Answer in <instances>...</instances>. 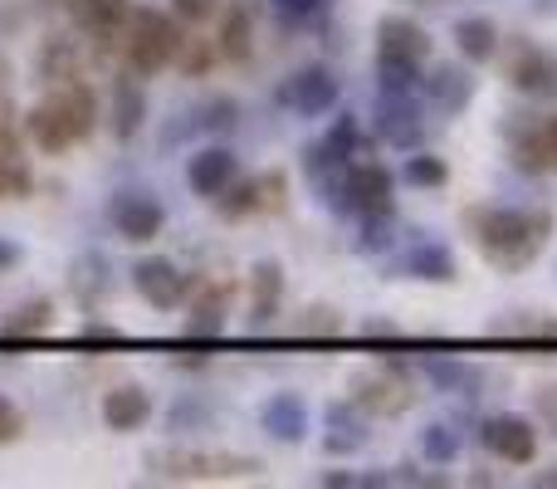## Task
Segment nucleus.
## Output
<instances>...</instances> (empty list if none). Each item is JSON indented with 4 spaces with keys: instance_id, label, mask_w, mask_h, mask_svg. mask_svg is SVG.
<instances>
[{
    "instance_id": "473e14b6",
    "label": "nucleus",
    "mask_w": 557,
    "mask_h": 489,
    "mask_svg": "<svg viewBox=\"0 0 557 489\" xmlns=\"http://www.w3.org/2000/svg\"><path fill=\"white\" fill-rule=\"evenodd\" d=\"M215 59H221V49H215V35H182L172 64L182 69L186 78H206L215 69Z\"/></svg>"
},
{
    "instance_id": "412c9836",
    "label": "nucleus",
    "mask_w": 557,
    "mask_h": 489,
    "mask_svg": "<svg viewBox=\"0 0 557 489\" xmlns=\"http://www.w3.org/2000/svg\"><path fill=\"white\" fill-rule=\"evenodd\" d=\"M308 421H313V412H308V402L298 392H274L270 402L260 406V431L270 436L278 445H298L308 436Z\"/></svg>"
},
{
    "instance_id": "5701e85b",
    "label": "nucleus",
    "mask_w": 557,
    "mask_h": 489,
    "mask_svg": "<svg viewBox=\"0 0 557 489\" xmlns=\"http://www.w3.org/2000/svg\"><path fill=\"white\" fill-rule=\"evenodd\" d=\"M103 426L108 431H117V436H127V431H143L147 421H152V392L147 387H137V382H123V387H113V392H103Z\"/></svg>"
},
{
    "instance_id": "2f4dec72",
    "label": "nucleus",
    "mask_w": 557,
    "mask_h": 489,
    "mask_svg": "<svg viewBox=\"0 0 557 489\" xmlns=\"http://www.w3.org/2000/svg\"><path fill=\"white\" fill-rule=\"evenodd\" d=\"M425 377H431L441 392H455V396H480L484 392V372L465 357H425Z\"/></svg>"
},
{
    "instance_id": "a19ab883",
    "label": "nucleus",
    "mask_w": 557,
    "mask_h": 489,
    "mask_svg": "<svg viewBox=\"0 0 557 489\" xmlns=\"http://www.w3.org/2000/svg\"><path fill=\"white\" fill-rule=\"evenodd\" d=\"M20 436H25V412H20V406L0 392V445H15Z\"/></svg>"
},
{
    "instance_id": "f257e3e1",
    "label": "nucleus",
    "mask_w": 557,
    "mask_h": 489,
    "mask_svg": "<svg viewBox=\"0 0 557 489\" xmlns=\"http://www.w3.org/2000/svg\"><path fill=\"white\" fill-rule=\"evenodd\" d=\"M465 231L484 255V265H494L499 274H523L543 259L557 221L548 206H470Z\"/></svg>"
},
{
    "instance_id": "cd10ccee",
    "label": "nucleus",
    "mask_w": 557,
    "mask_h": 489,
    "mask_svg": "<svg viewBox=\"0 0 557 489\" xmlns=\"http://www.w3.org/2000/svg\"><path fill=\"white\" fill-rule=\"evenodd\" d=\"M54 328V298H25L0 318V343H35Z\"/></svg>"
},
{
    "instance_id": "4468645a",
    "label": "nucleus",
    "mask_w": 557,
    "mask_h": 489,
    "mask_svg": "<svg viewBox=\"0 0 557 489\" xmlns=\"http://www.w3.org/2000/svg\"><path fill=\"white\" fill-rule=\"evenodd\" d=\"M480 445L504 465H533L539 461V426H533L529 416H513V412L484 416L480 421Z\"/></svg>"
},
{
    "instance_id": "7ed1b4c3",
    "label": "nucleus",
    "mask_w": 557,
    "mask_h": 489,
    "mask_svg": "<svg viewBox=\"0 0 557 489\" xmlns=\"http://www.w3.org/2000/svg\"><path fill=\"white\" fill-rule=\"evenodd\" d=\"M431 59V35L411 15L376 20V94H416Z\"/></svg>"
},
{
    "instance_id": "c03bdc74",
    "label": "nucleus",
    "mask_w": 557,
    "mask_h": 489,
    "mask_svg": "<svg viewBox=\"0 0 557 489\" xmlns=\"http://www.w3.org/2000/svg\"><path fill=\"white\" fill-rule=\"evenodd\" d=\"M25 15H29V0H0V39L15 35L25 25Z\"/></svg>"
},
{
    "instance_id": "79ce46f5",
    "label": "nucleus",
    "mask_w": 557,
    "mask_h": 489,
    "mask_svg": "<svg viewBox=\"0 0 557 489\" xmlns=\"http://www.w3.org/2000/svg\"><path fill=\"white\" fill-rule=\"evenodd\" d=\"M176 20H186V25H206V20L221 15V0H172Z\"/></svg>"
},
{
    "instance_id": "ddd939ff",
    "label": "nucleus",
    "mask_w": 557,
    "mask_h": 489,
    "mask_svg": "<svg viewBox=\"0 0 557 489\" xmlns=\"http://www.w3.org/2000/svg\"><path fill=\"white\" fill-rule=\"evenodd\" d=\"M337 98H343V84H337V74L333 69H323V64H304V69H294V74L278 84V103H284L288 113H298V118L333 113Z\"/></svg>"
},
{
    "instance_id": "ea45409f",
    "label": "nucleus",
    "mask_w": 557,
    "mask_h": 489,
    "mask_svg": "<svg viewBox=\"0 0 557 489\" xmlns=\"http://www.w3.org/2000/svg\"><path fill=\"white\" fill-rule=\"evenodd\" d=\"M392 245H396V211L367 216V221H362V235H357V249H362V255H386Z\"/></svg>"
},
{
    "instance_id": "c756f323",
    "label": "nucleus",
    "mask_w": 557,
    "mask_h": 489,
    "mask_svg": "<svg viewBox=\"0 0 557 489\" xmlns=\"http://www.w3.org/2000/svg\"><path fill=\"white\" fill-rule=\"evenodd\" d=\"M499 45H504V35H499V25H494L490 15L455 20V49H460L465 64H490V59L499 54Z\"/></svg>"
},
{
    "instance_id": "c9c22d12",
    "label": "nucleus",
    "mask_w": 557,
    "mask_h": 489,
    "mask_svg": "<svg viewBox=\"0 0 557 489\" xmlns=\"http://www.w3.org/2000/svg\"><path fill=\"white\" fill-rule=\"evenodd\" d=\"M323 147H333L337 157H347V162H352V157L367 147L362 118H357V113H337V118H333V127H327V133H323Z\"/></svg>"
},
{
    "instance_id": "49530a36",
    "label": "nucleus",
    "mask_w": 557,
    "mask_h": 489,
    "mask_svg": "<svg viewBox=\"0 0 557 489\" xmlns=\"http://www.w3.org/2000/svg\"><path fill=\"white\" fill-rule=\"evenodd\" d=\"M362 338H376V343H396V338H401V328L386 323V318H367V323H362Z\"/></svg>"
},
{
    "instance_id": "de8ad7c7",
    "label": "nucleus",
    "mask_w": 557,
    "mask_h": 489,
    "mask_svg": "<svg viewBox=\"0 0 557 489\" xmlns=\"http://www.w3.org/2000/svg\"><path fill=\"white\" fill-rule=\"evenodd\" d=\"M539 412L557 426V382H553V387H539Z\"/></svg>"
},
{
    "instance_id": "423d86ee",
    "label": "nucleus",
    "mask_w": 557,
    "mask_h": 489,
    "mask_svg": "<svg viewBox=\"0 0 557 489\" xmlns=\"http://www.w3.org/2000/svg\"><path fill=\"white\" fill-rule=\"evenodd\" d=\"M494 59L504 64V84H509L513 94L533 98V103H553L557 98V49L539 45V39H529V35H513L509 45H499Z\"/></svg>"
},
{
    "instance_id": "39448f33",
    "label": "nucleus",
    "mask_w": 557,
    "mask_h": 489,
    "mask_svg": "<svg viewBox=\"0 0 557 489\" xmlns=\"http://www.w3.org/2000/svg\"><path fill=\"white\" fill-rule=\"evenodd\" d=\"M176 45H182V29L166 10L157 5H133L127 10L123 39H117V54H123V69H133L137 78H157L162 69H172Z\"/></svg>"
},
{
    "instance_id": "f8f14e48",
    "label": "nucleus",
    "mask_w": 557,
    "mask_h": 489,
    "mask_svg": "<svg viewBox=\"0 0 557 489\" xmlns=\"http://www.w3.org/2000/svg\"><path fill=\"white\" fill-rule=\"evenodd\" d=\"M127 10L133 0H64V15L78 25V35L94 45V59L117 54V39H123Z\"/></svg>"
},
{
    "instance_id": "8fccbe9b",
    "label": "nucleus",
    "mask_w": 557,
    "mask_h": 489,
    "mask_svg": "<svg viewBox=\"0 0 557 489\" xmlns=\"http://www.w3.org/2000/svg\"><path fill=\"white\" fill-rule=\"evenodd\" d=\"M15 265H20V245L0 241V274H5V269H15Z\"/></svg>"
},
{
    "instance_id": "a18cd8bd",
    "label": "nucleus",
    "mask_w": 557,
    "mask_h": 489,
    "mask_svg": "<svg viewBox=\"0 0 557 489\" xmlns=\"http://www.w3.org/2000/svg\"><path fill=\"white\" fill-rule=\"evenodd\" d=\"M78 343H123V333H117L113 323H98V318H84V328H78Z\"/></svg>"
},
{
    "instance_id": "a878e982",
    "label": "nucleus",
    "mask_w": 557,
    "mask_h": 489,
    "mask_svg": "<svg viewBox=\"0 0 557 489\" xmlns=\"http://www.w3.org/2000/svg\"><path fill=\"white\" fill-rule=\"evenodd\" d=\"M69 294H74L84 308L103 304V298L113 294V265H108V255H98V249H84V255L69 265Z\"/></svg>"
},
{
    "instance_id": "f704fd0d",
    "label": "nucleus",
    "mask_w": 557,
    "mask_h": 489,
    "mask_svg": "<svg viewBox=\"0 0 557 489\" xmlns=\"http://www.w3.org/2000/svg\"><path fill=\"white\" fill-rule=\"evenodd\" d=\"M240 123V103H235L231 94H215V98H206L201 108H196V123H186L182 133H211V137H221V133H231V127Z\"/></svg>"
},
{
    "instance_id": "09e8293b",
    "label": "nucleus",
    "mask_w": 557,
    "mask_h": 489,
    "mask_svg": "<svg viewBox=\"0 0 557 489\" xmlns=\"http://www.w3.org/2000/svg\"><path fill=\"white\" fill-rule=\"evenodd\" d=\"M318 485H327V489H352V485H362L357 475H343V470H327V475H318Z\"/></svg>"
},
{
    "instance_id": "72a5a7b5",
    "label": "nucleus",
    "mask_w": 557,
    "mask_h": 489,
    "mask_svg": "<svg viewBox=\"0 0 557 489\" xmlns=\"http://www.w3.org/2000/svg\"><path fill=\"white\" fill-rule=\"evenodd\" d=\"M401 176H406V186H416V192H441V186L450 182V162L435 157V152H416L411 147V157L401 162Z\"/></svg>"
},
{
    "instance_id": "f3484780",
    "label": "nucleus",
    "mask_w": 557,
    "mask_h": 489,
    "mask_svg": "<svg viewBox=\"0 0 557 489\" xmlns=\"http://www.w3.org/2000/svg\"><path fill=\"white\" fill-rule=\"evenodd\" d=\"M231 298L235 284L231 279H196L191 289V314H186V338H221L225 333V318H231Z\"/></svg>"
},
{
    "instance_id": "9b49d317",
    "label": "nucleus",
    "mask_w": 557,
    "mask_h": 489,
    "mask_svg": "<svg viewBox=\"0 0 557 489\" xmlns=\"http://www.w3.org/2000/svg\"><path fill=\"white\" fill-rule=\"evenodd\" d=\"M108 225L127 245H152L166 231V206L143 186H123V192L108 196Z\"/></svg>"
},
{
    "instance_id": "bb28decb",
    "label": "nucleus",
    "mask_w": 557,
    "mask_h": 489,
    "mask_svg": "<svg viewBox=\"0 0 557 489\" xmlns=\"http://www.w3.org/2000/svg\"><path fill=\"white\" fill-rule=\"evenodd\" d=\"M284 304V269L278 259H255L250 269V328H270Z\"/></svg>"
},
{
    "instance_id": "37998d69",
    "label": "nucleus",
    "mask_w": 557,
    "mask_h": 489,
    "mask_svg": "<svg viewBox=\"0 0 557 489\" xmlns=\"http://www.w3.org/2000/svg\"><path fill=\"white\" fill-rule=\"evenodd\" d=\"M327 10V0H278V15L288 20V25H308V20H318Z\"/></svg>"
},
{
    "instance_id": "c85d7f7f",
    "label": "nucleus",
    "mask_w": 557,
    "mask_h": 489,
    "mask_svg": "<svg viewBox=\"0 0 557 489\" xmlns=\"http://www.w3.org/2000/svg\"><path fill=\"white\" fill-rule=\"evenodd\" d=\"M367 445V416L352 402H327V436L323 451L327 455H352Z\"/></svg>"
},
{
    "instance_id": "f03ea898",
    "label": "nucleus",
    "mask_w": 557,
    "mask_h": 489,
    "mask_svg": "<svg viewBox=\"0 0 557 489\" xmlns=\"http://www.w3.org/2000/svg\"><path fill=\"white\" fill-rule=\"evenodd\" d=\"M94 127H98V94L88 78H69V84L45 88V98L25 113V137L45 157H64L69 147L88 143Z\"/></svg>"
},
{
    "instance_id": "7c9ffc66",
    "label": "nucleus",
    "mask_w": 557,
    "mask_h": 489,
    "mask_svg": "<svg viewBox=\"0 0 557 489\" xmlns=\"http://www.w3.org/2000/svg\"><path fill=\"white\" fill-rule=\"evenodd\" d=\"M490 333L494 338H509V343L543 347V343H557V318L539 314V308H519V314H504L499 323H490Z\"/></svg>"
},
{
    "instance_id": "aec40b11",
    "label": "nucleus",
    "mask_w": 557,
    "mask_h": 489,
    "mask_svg": "<svg viewBox=\"0 0 557 489\" xmlns=\"http://www.w3.org/2000/svg\"><path fill=\"white\" fill-rule=\"evenodd\" d=\"M215 49L225 64H250L255 54V5L250 0H231L215 15Z\"/></svg>"
},
{
    "instance_id": "b1692460",
    "label": "nucleus",
    "mask_w": 557,
    "mask_h": 489,
    "mask_svg": "<svg viewBox=\"0 0 557 489\" xmlns=\"http://www.w3.org/2000/svg\"><path fill=\"white\" fill-rule=\"evenodd\" d=\"M421 84H425V98H431L445 118H460L465 108L474 103V74L465 64H435L431 78H421Z\"/></svg>"
},
{
    "instance_id": "6ab92c4d",
    "label": "nucleus",
    "mask_w": 557,
    "mask_h": 489,
    "mask_svg": "<svg viewBox=\"0 0 557 489\" xmlns=\"http://www.w3.org/2000/svg\"><path fill=\"white\" fill-rule=\"evenodd\" d=\"M235 176H240V157H235L225 143L201 147V152L186 162V186H191L201 201H215V196H221Z\"/></svg>"
},
{
    "instance_id": "4c0bfd02",
    "label": "nucleus",
    "mask_w": 557,
    "mask_h": 489,
    "mask_svg": "<svg viewBox=\"0 0 557 489\" xmlns=\"http://www.w3.org/2000/svg\"><path fill=\"white\" fill-rule=\"evenodd\" d=\"M421 455L431 465H450L455 455H460V431H455V426H445V421H431L421 431Z\"/></svg>"
},
{
    "instance_id": "1a4fd4ad",
    "label": "nucleus",
    "mask_w": 557,
    "mask_h": 489,
    "mask_svg": "<svg viewBox=\"0 0 557 489\" xmlns=\"http://www.w3.org/2000/svg\"><path fill=\"white\" fill-rule=\"evenodd\" d=\"M337 211L357 216V221L396 211V176L382 162H347L343 182H337Z\"/></svg>"
},
{
    "instance_id": "dca6fc26",
    "label": "nucleus",
    "mask_w": 557,
    "mask_h": 489,
    "mask_svg": "<svg viewBox=\"0 0 557 489\" xmlns=\"http://www.w3.org/2000/svg\"><path fill=\"white\" fill-rule=\"evenodd\" d=\"M147 123V88L133 69H117L113 84H108V127H113L117 143H133Z\"/></svg>"
},
{
    "instance_id": "20e7f679",
    "label": "nucleus",
    "mask_w": 557,
    "mask_h": 489,
    "mask_svg": "<svg viewBox=\"0 0 557 489\" xmlns=\"http://www.w3.org/2000/svg\"><path fill=\"white\" fill-rule=\"evenodd\" d=\"M260 470H264L260 455H235V451H182V445H157V451H147V475L162 485L255 480Z\"/></svg>"
},
{
    "instance_id": "4be33fe9",
    "label": "nucleus",
    "mask_w": 557,
    "mask_h": 489,
    "mask_svg": "<svg viewBox=\"0 0 557 489\" xmlns=\"http://www.w3.org/2000/svg\"><path fill=\"white\" fill-rule=\"evenodd\" d=\"M69 78H84V49L74 35H45L35 49V84L54 88Z\"/></svg>"
},
{
    "instance_id": "9d476101",
    "label": "nucleus",
    "mask_w": 557,
    "mask_h": 489,
    "mask_svg": "<svg viewBox=\"0 0 557 489\" xmlns=\"http://www.w3.org/2000/svg\"><path fill=\"white\" fill-rule=\"evenodd\" d=\"M288 196V176L284 172H255V176H235L221 196H215V216L231 225L250 221V216H274L284 211Z\"/></svg>"
},
{
    "instance_id": "603ef678",
    "label": "nucleus",
    "mask_w": 557,
    "mask_h": 489,
    "mask_svg": "<svg viewBox=\"0 0 557 489\" xmlns=\"http://www.w3.org/2000/svg\"><path fill=\"white\" fill-rule=\"evenodd\" d=\"M10 78H15V74H10V59L0 54V103H5V98H10Z\"/></svg>"
},
{
    "instance_id": "0eeeda50",
    "label": "nucleus",
    "mask_w": 557,
    "mask_h": 489,
    "mask_svg": "<svg viewBox=\"0 0 557 489\" xmlns=\"http://www.w3.org/2000/svg\"><path fill=\"white\" fill-rule=\"evenodd\" d=\"M347 402H352L362 416H372V421H392V416H406V412L416 406L411 367L382 363L376 372H352V382H347Z\"/></svg>"
},
{
    "instance_id": "e433bc0d",
    "label": "nucleus",
    "mask_w": 557,
    "mask_h": 489,
    "mask_svg": "<svg viewBox=\"0 0 557 489\" xmlns=\"http://www.w3.org/2000/svg\"><path fill=\"white\" fill-rule=\"evenodd\" d=\"M343 333V314L337 308H327V304H308L304 314L294 318V338H337Z\"/></svg>"
},
{
    "instance_id": "393cba45",
    "label": "nucleus",
    "mask_w": 557,
    "mask_h": 489,
    "mask_svg": "<svg viewBox=\"0 0 557 489\" xmlns=\"http://www.w3.org/2000/svg\"><path fill=\"white\" fill-rule=\"evenodd\" d=\"M396 274H411V279H421V284H455V279H460V265H455L450 245H441V241H416V245L401 255Z\"/></svg>"
},
{
    "instance_id": "3c124183",
    "label": "nucleus",
    "mask_w": 557,
    "mask_h": 489,
    "mask_svg": "<svg viewBox=\"0 0 557 489\" xmlns=\"http://www.w3.org/2000/svg\"><path fill=\"white\" fill-rule=\"evenodd\" d=\"M29 10H35V15H59L64 0H29Z\"/></svg>"
},
{
    "instance_id": "5fc2aeb1",
    "label": "nucleus",
    "mask_w": 557,
    "mask_h": 489,
    "mask_svg": "<svg viewBox=\"0 0 557 489\" xmlns=\"http://www.w3.org/2000/svg\"><path fill=\"white\" fill-rule=\"evenodd\" d=\"M533 10H539V15H557V0H533Z\"/></svg>"
},
{
    "instance_id": "2eb2a0df",
    "label": "nucleus",
    "mask_w": 557,
    "mask_h": 489,
    "mask_svg": "<svg viewBox=\"0 0 557 489\" xmlns=\"http://www.w3.org/2000/svg\"><path fill=\"white\" fill-rule=\"evenodd\" d=\"M133 289L147 298L152 308H176L191 298L196 289V274H186V269H176V259H162V255H147L133 265Z\"/></svg>"
},
{
    "instance_id": "864d4df0",
    "label": "nucleus",
    "mask_w": 557,
    "mask_h": 489,
    "mask_svg": "<svg viewBox=\"0 0 557 489\" xmlns=\"http://www.w3.org/2000/svg\"><path fill=\"white\" fill-rule=\"evenodd\" d=\"M529 485H539V489H557V470H539Z\"/></svg>"
},
{
    "instance_id": "a211bd4d",
    "label": "nucleus",
    "mask_w": 557,
    "mask_h": 489,
    "mask_svg": "<svg viewBox=\"0 0 557 489\" xmlns=\"http://www.w3.org/2000/svg\"><path fill=\"white\" fill-rule=\"evenodd\" d=\"M376 137L392 147H401V152H411L416 143L425 137V123H421V103H416V94H382L376 98Z\"/></svg>"
},
{
    "instance_id": "58836bf2",
    "label": "nucleus",
    "mask_w": 557,
    "mask_h": 489,
    "mask_svg": "<svg viewBox=\"0 0 557 489\" xmlns=\"http://www.w3.org/2000/svg\"><path fill=\"white\" fill-rule=\"evenodd\" d=\"M35 196V172L25 157H0V201H25Z\"/></svg>"
},
{
    "instance_id": "6e6552de",
    "label": "nucleus",
    "mask_w": 557,
    "mask_h": 489,
    "mask_svg": "<svg viewBox=\"0 0 557 489\" xmlns=\"http://www.w3.org/2000/svg\"><path fill=\"white\" fill-rule=\"evenodd\" d=\"M509 157L529 176H557V113H509L504 118Z\"/></svg>"
}]
</instances>
